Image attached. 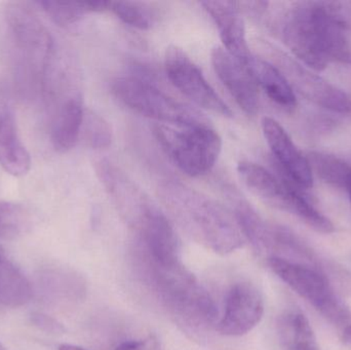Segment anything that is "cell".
<instances>
[{
	"label": "cell",
	"mask_w": 351,
	"mask_h": 350,
	"mask_svg": "<svg viewBox=\"0 0 351 350\" xmlns=\"http://www.w3.org/2000/svg\"><path fill=\"white\" fill-rule=\"evenodd\" d=\"M287 321L293 350H319L315 332L304 314H292Z\"/></svg>",
	"instance_id": "24"
},
{
	"label": "cell",
	"mask_w": 351,
	"mask_h": 350,
	"mask_svg": "<svg viewBox=\"0 0 351 350\" xmlns=\"http://www.w3.org/2000/svg\"><path fill=\"white\" fill-rule=\"evenodd\" d=\"M284 38L292 53L315 71L332 63L351 65V26L336 2L297 3L287 18Z\"/></svg>",
	"instance_id": "1"
},
{
	"label": "cell",
	"mask_w": 351,
	"mask_h": 350,
	"mask_svg": "<svg viewBox=\"0 0 351 350\" xmlns=\"http://www.w3.org/2000/svg\"><path fill=\"white\" fill-rule=\"evenodd\" d=\"M31 322L35 327L49 334L59 335L65 331L64 327L57 320L41 312H34L31 314Z\"/></svg>",
	"instance_id": "25"
},
{
	"label": "cell",
	"mask_w": 351,
	"mask_h": 350,
	"mask_svg": "<svg viewBox=\"0 0 351 350\" xmlns=\"http://www.w3.org/2000/svg\"><path fill=\"white\" fill-rule=\"evenodd\" d=\"M156 137L176 166L189 177L208 174L220 156L222 140L208 125L156 127Z\"/></svg>",
	"instance_id": "8"
},
{
	"label": "cell",
	"mask_w": 351,
	"mask_h": 350,
	"mask_svg": "<svg viewBox=\"0 0 351 350\" xmlns=\"http://www.w3.org/2000/svg\"><path fill=\"white\" fill-rule=\"evenodd\" d=\"M162 199L186 232L213 252L230 254L243 245V236L222 205L177 182L162 187Z\"/></svg>",
	"instance_id": "3"
},
{
	"label": "cell",
	"mask_w": 351,
	"mask_h": 350,
	"mask_svg": "<svg viewBox=\"0 0 351 350\" xmlns=\"http://www.w3.org/2000/svg\"><path fill=\"white\" fill-rule=\"evenodd\" d=\"M59 350H88L84 349V347H76L72 345H62L59 347Z\"/></svg>",
	"instance_id": "27"
},
{
	"label": "cell",
	"mask_w": 351,
	"mask_h": 350,
	"mask_svg": "<svg viewBox=\"0 0 351 350\" xmlns=\"http://www.w3.org/2000/svg\"><path fill=\"white\" fill-rule=\"evenodd\" d=\"M267 262L271 271L321 314L339 338L351 347V310L332 282L305 265L274 257Z\"/></svg>",
	"instance_id": "5"
},
{
	"label": "cell",
	"mask_w": 351,
	"mask_h": 350,
	"mask_svg": "<svg viewBox=\"0 0 351 350\" xmlns=\"http://www.w3.org/2000/svg\"><path fill=\"white\" fill-rule=\"evenodd\" d=\"M82 134L93 149H106L112 142V129L109 123L100 115L86 112Z\"/></svg>",
	"instance_id": "23"
},
{
	"label": "cell",
	"mask_w": 351,
	"mask_h": 350,
	"mask_svg": "<svg viewBox=\"0 0 351 350\" xmlns=\"http://www.w3.org/2000/svg\"><path fill=\"white\" fill-rule=\"evenodd\" d=\"M133 228L137 234V255L158 264L180 262L177 234L168 218L154 205Z\"/></svg>",
	"instance_id": "10"
},
{
	"label": "cell",
	"mask_w": 351,
	"mask_h": 350,
	"mask_svg": "<svg viewBox=\"0 0 351 350\" xmlns=\"http://www.w3.org/2000/svg\"><path fill=\"white\" fill-rule=\"evenodd\" d=\"M0 166L14 177H23L30 171V154L19 135L16 115L10 94L0 82Z\"/></svg>",
	"instance_id": "15"
},
{
	"label": "cell",
	"mask_w": 351,
	"mask_h": 350,
	"mask_svg": "<svg viewBox=\"0 0 351 350\" xmlns=\"http://www.w3.org/2000/svg\"><path fill=\"white\" fill-rule=\"evenodd\" d=\"M307 160L311 171L322 180L334 186L344 188L351 175V166L341 158L323 152H309Z\"/></svg>",
	"instance_id": "19"
},
{
	"label": "cell",
	"mask_w": 351,
	"mask_h": 350,
	"mask_svg": "<svg viewBox=\"0 0 351 350\" xmlns=\"http://www.w3.org/2000/svg\"><path fill=\"white\" fill-rule=\"evenodd\" d=\"M237 173L243 184L268 205L296 216L322 234H331L335 229L333 223L315 209L299 187L288 179L280 178L263 166L250 162H239Z\"/></svg>",
	"instance_id": "6"
},
{
	"label": "cell",
	"mask_w": 351,
	"mask_h": 350,
	"mask_svg": "<svg viewBox=\"0 0 351 350\" xmlns=\"http://www.w3.org/2000/svg\"><path fill=\"white\" fill-rule=\"evenodd\" d=\"M113 14L134 28L147 30L154 23V16L149 6L141 2L111 1L110 10Z\"/></svg>",
	"instance_id": "22"
},
{
	"label": "cell",
	"mask_w": 351,
	"mask_h": 350,
	"mask_svg": "<svg viewBox=\"0 0 351 350\" xmlns=\"http://www.w3.org/2000/svg\"><path fill=\"white\" fill-rule=\"evenodd\" d=\"M148 287L179 326L200 334L216 324L218 310L208 292L181 261L162 265L138 255Z\"/></svg>",
	"instance_id": "2"
},
{
	"label": "cell",
	"mask_w": 351,
	"mask_h": 350,
	"mask_svg": "<svg viewBox=\"0 0 351 350\" xmlns=\"http://www.w3.org/2000/svg\"><path fill=\"white\" fill-rule=\"evenodd\" d=\"M30 216L18 203L0 201V238L12 240L28 229Z\"/></svg>",
	"instance_id": "21"
},
{
	"label": "cell",
	"mask_w": 351,
	"mask_h": 350,
	"mask_svg": "<svg viewBox=\"0 0 351 350\" xmlns=\"http://www.w3.org/2000/svg\"><path fill=\"white\" fill-rule=\"evenodd\" d=\"M0 350H8L5 349V347H3V345L0 343Z\"/></svg>",
	"instance_id": "30"
},
{
	"label": "cell",
	"mask_w": 351,
	"mask_h": 350,
	"mask_svg": "<svg viewBox=\"0 0 351 350\" xmlns=\"http://www.w3.org/2000/svg\"><path fill=\"white\" fill-rule=\"evenodd\" d=\"M263 314L261 292L249 282H239L227 293L224 314L217 330L224 336H243L261 322Z\"/></svg>",
	"instance_id": "11"
},
{
	"label": "cell",
	"mask_w": 351,
	"mask_h": 350,
	"mask_svg": "<svg viewBox=\"0 0 351 350\" xmlns=\"http://www.w3.org/2000/svg\"><path fill=\"white\" fill-rule=\"evenodd\" d=\"M4 18L14 51L20 90L29 97L41 94L43 78L56 53L53 37L28 4L10 2Z\"/></svg>",
	"instance_id": "4"
},
{
	"label": "cell",
	"mask_w": 351,
	"mask_h": 350,
	"mask_svg": "<svg viewBox=\"0 0 351 350\" xmlns=\"http://www.w3.org/2000/svg\"><path fill=\"white\" fill-rule=\"evenodd\" d=\"M210 60L217 76L237 105L247 114H256L259 110V92L247 68L227 53L224 47L213 49Z\"/></svg>",
	"instance_id": "13"
},
{
	"label": "cell",
	"mask_w": 351,
	"mask_h": 350,
	"mask_svg": "<svg viewBox=\"0 0 351 350\" xmlns=\"http://www.w3.org/2000/svg\"><path fill=\"white\" fill-rule=\"evenodd\" d=\"M200 4L217 25L225 51L245 67L253 55L245 38L239 2L202 1Z\"/></svg>",
	"instance_id": "16"
},
{
	"label": "cell",
	"mask_w": 351,
	"mask_h": 350,
	"mask_svg": "<svg viewBox=\"0 0 351 350\" xmlns=\"http://www.w3.org/2000/svg\"><path fill=\"white\" fill-rule=\"evenodd\" d=\"M167 75L173 86L197 106L224 117L232 116L228 105L217 94L202 70L180 47H169L165 57Z\"/></svg>",
	"instance_id": "9"
},
{
	"label": "cell",
	"mask_w": 351,
	"mask_h": 350,
	"mask_svg": "<svg viewBox=\"0 0 351 350\" xmlns=\"http://www.w3.org/2000/svg\"><path fill=\"white\" fill-rule=\"evenodd\" d=\"M32 295V287L24 273L6 259L0 263V306L21 308Z\"/></svg>",
	"instance_id": "18"
},
{
	"label": "cell",
	"mask_w": 351,
	"mask_h": 350,
	"mask_svg": "<svg viewBox=\"0 0 351 350\" xmlns=\"http://www.w3.org/2000/svg\"><path fill=\"white\" fill-rule=\"evenodd\" d=\"M344 189L348 191V197H350L351 201V175L350 178H348V182H346V186H344Z\"/></svg>",
	"instance_id": "28"
},
{
	"label": "cell",
	"mask_w": 351,
	"mask_h": 350,
	"mask_svg": "<svg viewBox=\"0 0 351 350\" xmlns=\"http://www.w3.org/2000/svg\"><path fill=\"white\" fill-rule=\"evenodd\" d=\"M287 79L293 90H297L307 100L329 109L334 112L348 113L351 111L350 97L331 82L311 72L298 62L287 61Z\"/></svg>",
	"instance_id": "14"
},
{
	"label": "cell",
	"mask_w": 351,
	"mask_h": 350,
	"mask_svg": "<svg viewBox=\"0 0 351 350\" xmlns=\"http://www.w3.org/2000/svg\"><path fill=\"white\" fill-rule=\"evenodd\" d=\"M262 129L286 178L299 188H311L313 184V174L308 160L301 153L284 127L276 119L264 117Z\"/></svg>",
	"instance_id": "12"
},
{
	"label": "cell",
	"mask_w": 351,
	"mask_h": 350,
	"mask_svg": "<svg viewBox=\"0 0 351 350\" xmlns=\"http://www.w3.org/2000/svg\"><path fill=\"white\" fill-rule=\"evenodd\" d=\"M5 260V254H4L3 248L0 246V263L3 262Z\"/></svg>",
	"instance_id": "29"
},
{
	"label": "cell",
	"mask_w": 351,
	"mask_h": 350,
	"mask_svg": "<svg viewBox=\"0 0 351 350\" xmlns=\"http://www.w3.org/2000/svg\"><path fill=\"white\" fill-rule=\"evenodd\" d=\"M115 350H162L156 336H148L140 340L125 341Z\"/></svg>",
	"instance_id": "26"
},
{
	"label": "cell",
	"mask_w": 351,
	"mask_h": 350,
	"mask_svg": "<svg viewBox=\"0 0 351 350\" xmlns=\"http://www.w3.org/2000/svg\"><path fill=\"white\" fill-rule=\"evenodd\" d=\"M252 77L265 94L280 106L286 109L296 106V96L284 73L271 64L259 58L252 57L245 66Z\"/></svg>",
	"instance_id": "17"
},
{
	"label": "cell",
	"mask_w": 351,
	"mask_h": 350,
	"mask_svg": "<svg viewBox=\"0 0 351 350\" xmlns=\"http://www.w3.org/2000/svg\"><path fill=\"white\" fill-rule=\"evenodd\" d=\"M36 3L41 6L43 12L51 18L53 23L62 27L76 24L86 14L93 12L90 1L68 2L45 0V1H38Z\"/></svg>",
	"instance_id": "20"
},
{
	"label": "cell",
	"mask_w": 351,
	"mask_h": 350,
	"mask_svg": "<svg viewBox=\"0 0 351 350\" xmlns=\"http://www.w3.org/2000/svg\"><path fill=\"white\" fill-rule=\"evenodd\" d=\"M115 98L135 112L173 127L208 125L197 111L178 102L143 75L123 76L111 86Z\"/></svg>",
	"instance_id": "7"
}]
</instances>
